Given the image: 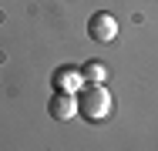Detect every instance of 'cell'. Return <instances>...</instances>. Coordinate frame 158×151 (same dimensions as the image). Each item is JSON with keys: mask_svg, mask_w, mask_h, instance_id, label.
<instances>
[{"mask_svg": "<svg viewBox=\"0 0 158 151\" xmlns=\"http://www.w3.org/2000/svg\"><path fill=\"white\" fill-rule=\"evenodd\" d=\"M81 74H84L88 84H104V81H108V71H104V64H98V60H88V64L81 67Z\"/></svg>", "mask_w": 158, "mask_h": 151, "instance_id": "obj_5", "label": "cell"}, {"mask_svg": "<svg viewBox=\"0 0 158 151\" xmlns=\"http://www.w3.org/2000/svg\"><path fill=\"white\" fill-rule=\"evenodd\" d=\"M54 88L64 91V94H77V91L88 88V81H84V74L77 67H57L54 71Z\"/></svg>", "mask_w": 158, "mask_h": 151, "instance_id": "obj_3", "label": "cell"}, {"mask_svg": "<svg viewBox=\"0 0 158 151\" xmlns=\"http://www.w3.org/2000/svg\"><path fill=\"white\" fill-rule=\"evenodd\" d=\"M111 108H114V101H111V94L104 84H88L84 91H77V114L84 121H108L111 118Z\"/></svg>", "mask_w": 158, "mask_h": 151, "instance_id": "obj_1", "label": "cell"}, {"mask_svg": "<svg viewBox=\"0 0 158 151\" xmlns=\"http://www.w3.org/2000/svg\"><path fill=\"white\" fill-rule=\"evenodd\" d=\"M47 111H51V118H54V121H71L74 114H77V97L57 91V94L47 101Z\"/></svg>", "mask_w": 158, "mask_h": 151, "instance_id": "obj_4", "label": "cell"}, {"mask_svg": "<svg viewBox=\"0 0 158 151\" xmlns=\"http://www.w3.org/2000/svg\"><path fill=\"white\" fill-rule=\"evenodd\" d=\"M88 34H91V40H98V44H108V40L118 37V20L111 14L98 10L94 17H91V24H88Z\"/></svg>", "mask_w": 158, "mask_h": 151, "instance_id": "obj_2", "label": "cell"}]
</instances>
